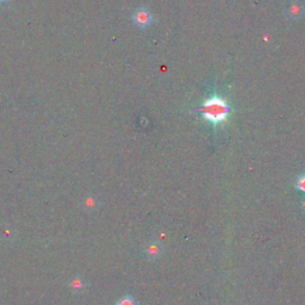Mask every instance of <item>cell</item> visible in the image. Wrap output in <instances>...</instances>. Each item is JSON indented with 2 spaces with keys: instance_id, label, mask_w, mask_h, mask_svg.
Segmentation results:
<instances>
[{
  "instance_id": "6da1fadb",
  "label": "cell",
  "mask_w": 305,
  "mask_h": 305,
  "mask_svg": "<svg viewBox=\"0 0 305 305\" xmlns=\"http://www.w3.org/2000/svg\"><path fill=\"white\" fill-rule=\"evenodd\" d=\"M198 112L212 127L216 128L220 123L227 120V118L231 112V109L227 101H224L222 97L217 96V94H212L199 107Z\"/></svg>"
},
{
  "instance_id": "7a4b0ae2",
  "label": "cell",
  "mask_w": 305,
  "mask_h": 305,
  "mask_svg": "<svg viewBox=\"0 0 305 305\" xmlns=\"http://www.w3.org/2000/svg\"><path fill=\"white\" fill-rule=\"evenodd\" d=\"M133 20L137 26L146 29L152 23V15L146 7H140L133 15Z\"/></svg>"
},
{
  "instance_id": "3957f363",
  "label": "cell",
  "mask_w": 305,
  "mask_h": 305,
  "mask_svg": "<svg viewBox=\"0 0 305 305\" xmlns=\"http://www.w3.org/2000/svg\"><path fill=\"white\" fill-rule=\"evenodd\" d=\"M305 7L302 2L299 1H292L288 7V16L293 20L301 19L304 16Z\"/></svg>"
},
{
  "instance_id": "277c9868",
  "label": "cell",
  "mask_w": 305,
  "mask_h": 305,
  "mask_svg": "<svg viewBox=\"0 0 305 305\" xmlns=\"http://www.w3.org/2000/svg\"><path fill=\"white\" fill-rule=\"evenodd\" d=\"M69 286L73 288V290L81 291L84 288H85V283H84V280L81 279L80 277H76L72 280V283H70Z\"/></svg>"
},
{
  "instance_id": "5b68a950",
  "label": "cell",
  "mask_w": 305,
  "mask_h": 305,
  "mask_svg": "<svg viewBox=\"0 0 305 305\" xmlns=\"http://www.w3.org/2000/svg\"><path fill=\"white\" fill-rule=\"evenodd\" d=\"M116 305H136V301L134 299V297L124 296L116 303Z\"/></svg>"
},
{
  "instance_id": "8992f818",
  "label": "cell",
  "mask_w": 305,
  "mask_h": 305,
  "mask_svg": "<svg viewBox=\"0 0 305 305\" xmlns=\"http://www.w3.org/2000/svg\"><path fill=\"white\" fill-rule=\"evenodd\" d=\"M296 186H297V188H298L299 191L304 192V193H305V174L298 178Z\"/></svg>"
},
{
  "instance_id": "52a82bcc",
  "label": "cell",
  "mask_w": 305,
  "mask_h": 305,
  "mask_svg": "<svg viewBox=\"0 0 305 305\" xmlns=\"http://www.w3.org/2000/svg\"><path fill=\"white\" fill-rule=\"evenodd\" d=\"M2 1H5V0H0V2H2Z\"/></svg>"
}]
</instances>
